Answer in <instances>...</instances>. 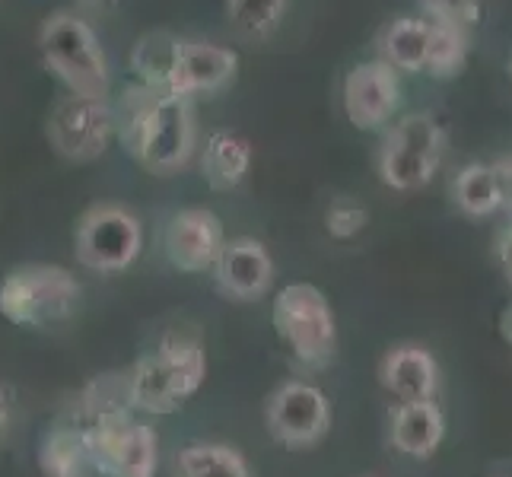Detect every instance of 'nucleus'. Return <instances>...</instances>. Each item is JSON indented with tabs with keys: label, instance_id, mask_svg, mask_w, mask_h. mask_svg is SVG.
Instances as JSON below:
<instances>
[{
	"label": "nucleus",
	"instance_id": "25",
	"mask_svg": "<svg viewBox=\"0 0 512 477\" xmlns=\"http://www.w3.org/2000/svg\"><path fill=\"white\" fill-rule=\"evenodd\" d=\"M369 223V210L360 201H350V198H338L331 201L325 210V229L331 239H353L360 236Z\"/></svg>",
	"mask_w": 512,
	"mask_h": 477
},
{
	"label": "nucleus",
	"instance_id": "5",
	"mask_svg": "<svg viewBox=\"0 0 512 477\" xmlns=\"http://www.w3.org/2000/svg\"><path fill=\"white\" fill-rule=\"evenodd\" d=\"M80 284L61 264H23L0 284V315L20 328H42L74 312Z\"/></svg>",
	"mask_w": 512,
	"mask_h": 477
},
{
	"label": "nucleus",
	"instance_id": "18",
	"mask_svg": "<svg viewBox=\"0 0 512 477\" xmlns=\"http://www.w3.org/2000/svg\"><path fill=\"white\" fill-rule=\"evenodd\" d=\"M430 48V20L398 16L379 32V61H385L398 74H420L427 70Z\"/></svg>",
	"mask_w": 512,
	"mask_h": 477
},
{
	"label": "nucleus",
	"instance_id": "10",
	"mask_svg": "<svg viewBox=\"0 0 512 477\" xmlns=\"http://www.w3.org/2000/svg\"><path fill=\"white\" fill-rule=\"evenodd\" d=\"M236 70H239V55L233 48L175 35L166 96L194 99V96L220 93L223 86L236 80Z\"/></svg>",
	"mask_w": 512,
	"mask_h": 477
},
{
	"label": "nucleus",
	"instance_id": "15",
	"mask_svg": "<svg viewBox=\"0 0 512 477\" xmlns=\"http://www.w3.org/2000/svg\"><path fill=\"white\" fill-rule=\"evenodd\" d=\"M446 436V417L436 401H404L388 420V443L408 458H430Z\"/></svg>",
	"mask_w": 512,
	"mask_h": 477
},
{
	"label": "nucleus",
	"instance_id": "27",
	"mask_svg": "<svg viewBox=\"0 0 512 477\" xmlns=\"http://www.w3.org/2000/svg\"><path fill=\"white\" fill-rule=\"evenodd\" d=\"M497 258H500L506 284L512 287V226H506L503 233H500V239H497Z\"/></svg>",
	"mask_w": 512,
	"mask_h": 477
},
{
	"label": "nucleus",
	"instance_id": "29",
	"mask_svg": "<svg viewBox=\"0 0 512 477\" xmlns=\"http://www.w3.org/2000/svg\"><path fill=\"white\" fill-rule=\"evenodd\" d=\"M500 334H503V338L512 344V306H509V309H503V315H500Z\"/></svg>",
	"mask_w": 512,
	"mask_h": 477
},
{
	"label": "nucleus",
	"instance_id": "1",
	"mask_svg": "<svg viewBox=\"0 0 512 477\" xmlns=\"http://www.w3.org/2000/svg\"><path fill=\"white\" fill-rule=\"evenodd\" d=\"M112 112L115 137L147 172L172 175L188 166L198 147V121H194L191 99L166 96L144 83H134L121 90L118 102H112Z\"/></svg>",
	"mask_w": 512,
	"mask_h": 477
},
{
	"label": "nucleus",
	"instance_id": "3",
	"mask_svg": "<svg viewBox=\"0 0 512 477\" xmlns=\"http://www.w3.org/2000/svg\"><path fill=\"white\" fill-rule=\"evenodd\" d=\"M271 322L303 369H325L338 353V322L328 296L315 284H287L274 296Z\"/></svg>",
	"mask_w": 512,
	"mask_h": 477
},
{
	"label": "nucleus",
	"instance_id": "21",
	"mask_svg": "<svg viewBox=\"0 0 512 477\" xmlns=\"http://www.w3.org/2000/svg\"><path fill=\"white\" fill-rule=\"evenodd\" d=\"M39 468L45 477H83L90 468L83 427L77 423H55L39 446Z\"/></svg>",
	"mask_w": 512,
	"mask_h": 477
},
{
	"label": "nucleus",
	"instance_id": "23",
	"mask_svg": "<svg viewBox=\"0 0 512 477\" xmlns=\"http://www.w3.org/2000/svg\"><path fill=\"white\" fill-rule=\"evenodd\" d=\"M172 32H147L131 51V67L137 74V83L150 86L156 93H166V77L172 64Z\"/></svg>",
	"mask_w": 512,
	"mask_h": 477
},
{
	"label": "nucleus",
	"instance_id": "12",
	"mask_svg": "<svg viewBox=\"0 0 512 477\" xmlns=\"http://www.w3.org/2000/svg\"><path fill=\"white\" fill-rule=\"evenodd\" d=\"M398 102H401L398 70H392L379 58L357 64L344 77V112L353 128L376 131L388 125Z\"/></svg>",
	"mask_w": 512,
	"mask_h": 477
},
{
	"label": "nucleus",
	"instance_id": "8",
	"mask_svg": "<svg viewBox=\"0 0 512 477\" xmlns=\"http://www.w3.org/2000/svg\"><path fill=\"white\" fill-rule=\"evenodd\" d=\"M264 423L274 443L287 449L319 446L331 430V404L328 395L312 382H284L268 395Z\"/></svg>",
	"mask_w": 512,
	"mask_h": 477
},
{
	"label": "nucleus",
	"instance_id": "2",
	"mask_svg": "<svg viewBox=\"0 0 512 477\" xmlns=\"http://www.w3.org/2000/svg\"><path fill=\"white\" fill-rule=\"evenodd\" d=\"M39 48L45 67L67 86L70 96L109 99V58H105L90 23L80 20L77 13H51L39 29Z\"/></svg>",
	"mask_w": 512,
	"mask_h": 477
},
{
	"label": "nucleus",
	"instance_id": "30",
	"mask_svg": "<svg viewBox=\"0 0 512 477\" xmlns=\"http://www.w3.org/2000/svg\"><path fill=\"white\" fill-rule=\"evenodd\" d=\"M90 4H96V7H112L115 0H90Z\"/></svg>",
	"mask_w": 512,
	"mask_h": 477
},
{
	"label": "nucleus",
	"instance_id": "28",
	"mask_svg": "<svg viewBox=\"0 0 512 477\" xmlns=\"http://www.w3.org/2000/svg\"><path fill=\"white\" fill-rule=\"evenodd\" d=\"M10 423H13V395L10 388L0 385V439L10 433Z\"/></svg>",
	"mask_w": 512,
	"mask_h": 477
},
{
	"label": "nucleus",
	"instance_id": "6",
	"mask_svg": "<svg viewBox=\"0 0 512 477\" xmlns=\"http://www.w3.org/2000/svg\"><path fill=\"white\" fill-rule=\"evenodd\" d=\"M446 150V134L427 112H411L388 128L379 150V179L392 191H420L433 182Z\"/></svg>",
	"mask_w": 512,
	"mask_h": 477
},
{
	"label": "nucleus",
	"instance_id": "17",
	"mask_svg": "<svg viewBox=\"0 0 512 477\" xmlns=\"http://www.w3.org/2000/svg\"><path fill=\"white\" fill-rule=\"evenodd\" d=\"M452 198L468 217H490L509 201V172L500 166L471 163L455 175Z\"/></svg>",
	"mask_w": 512,
	"mask_h": 477
},
{
	"label": "nucleus",
	"instance_id": "31",
	"mask_svg": "<svg viewBox=\"0 0 512 477\" xmlns=\"http://www.w3.org/2000/svg\"><path fill=\"white\" fill-rule=\"evenodd\" d=\"M509 77H512V58H509Z\"/></svg>",
	"mask_w": 512,
	"mask_h": 477
},
{
	"label": "nucleus",
	"instance_id": "13",
	"mask_svg": "<svg viewBox=\"0 0 512 477\" xmlns=\"http://www.w3.org/2000/svg\"><path fill=\"white\" fill-rule=\"evenodd\" d=\"M217 290L236 303H258L274 287V258L264 242L252 236L226 239L214 268Z\"/></svg>",
	"mask_w": 512,
	"mask_h": 477
},
{
	"label": "nucleus",
	"instance_id": "14",
	"mask_svg": "<svg viewBox=\"0 0 512 477\" xmlns=\"http://www.w3.org/2000/svg\"><path fill=\"white\" fill-rule=\"evenodd\" d=\"M379 382L392 392L398 404L404 401H436L439 392V363L420 344L392 347L379 363Z\"/></svg>",
	"mask_w": 512,
	"mask_h": 477
},
{
	"label": "nucleus",
	"instance_id": "32",
	"mask_svg": "<svg viewBox=\"0 0 512 477\" xmlns=\"http://www.w3.org/2000/svg\"><path fill=\"white\" fill-rule=\"evenodd\" d=\"M497 477H512V474H497Z\"/></svg>",
	"mask_w": 512,
	"mask_h": 477
},
{
	"label": "nucleus",
	"instance_id": "16",
	"mask_svg": "<svg viewBox=\"0 0 512 477\" xmlns=\"http://www.w3.org/2000/svg\"><path fill=\"white\" fill-rule=\"evenodd\" d=\"M252 144L239 131L220 128L207 134L201 150V175L214 191H233L252 169Z\"/></svg>",
	"mask_w": 512,
	"mask_h": 477
},
{
	"label": "nucleus",
	"instance_id": "11",
	"mask_svg": "<svg viewBox=\"0 0 512 477\" xmlns=\"http://www.w3.org/2000/svg\"><path fill=\"white\" fill-rule=\"evenodd\" d=\"M223 245H226L223 220L207 207L179 210L163 233V249L169 264L185 274H201L214 268Z\"/></svg>",
	"mask_w": 512,
	"mask_h": 477
},
{
	"label": "nucleus",
	"instance_id": "24",
	"mask_svg": "<svg viewBox=\"0 0 512 477\" xmlns=\"http://www.w3.org/2000/svg\"><path fill=\"white\" fill-rule=\"evenodd\" d=\"M290 0H226V16L245 39H271Z\"/></svg>",
	"mask_w": 512,
	"mask_h": 477
},
{
	"label": "nucleus",
	"instance_id": "22",
	"mask_svg": "<svg viewBox=\"0 0 512 477\" xmlns=\"http://www.w3.org/2000/svg\"><path fill=\"white\" fill-rule=\"evenodd\" d=\"M468 61V29L452 23H430L427 70L436 80H449L462 74Z\"/></svg>",
	"mask_w": 512,
	"mask_h": 477
},
{
	"label": "nucleus",
	"instance_id": "26",
	"mask_svg": "<svg viewBox=\"0 0 512 477\" xmlns=\"http://www.w3.org/2000/svg\"><path fill=\"white\" fill-rule=\"evenodd\" d=\"M420 7L433 16V23H452V26H471L481 16V0H420Z\"/></svg>",
	"mask_w": 512,
	"mask_h": 477
},
{
	"label": "nucleus",
	"instance_id": "7",
	"mask_svg": "<svg viewBox=\"0 0 512 477\" xmlns=\"http://www.w3.org/2000/svg\"><path fill=\"white\" fill-rule=\"evenodd\" d=\"M77 261L86 271L118 274L131 268L144 249V226L137 214L118 204H96L77 223L74 233Z\"/></svg>",
	"mask_w": 512,
	"mask_h": 477
},
{
	"label": "nucleus",
	"instance_id": "9",
	"mask_svg": "<svg viewBox=\"0 0 512 477\" xmlns=\"http://www.w3.org/2000/svg\"><path fill=\"white\" fill-rule=\"evenodd\" d=\"M115 137V112L109 99L67 96L48 118V140L70 163H93Z\"/></svg>",
	"mask_w": 512,
	"mask_h": 477
},
{
	"label": "nucleus",
	"instance_id": "20",
	"mask_svg": "<svg viewBox=\"0 0 512 477\" xmlns=\"http://www.w3.org/2000/svg\"><path fill=\"white\" fill-rule=\"evenodd\" d=\"M172 477H252V465L236 446L188 443L172 458Z\"/></svg>",
	"mask_w": 512,
	"mask_h": 477
},
{
	"label": "nucleus",
	"instance_id": "4",
	"mask_svg": "<svg viewBox=\"0 0 512 477\" xmlns=\"http://www.w3.org/2000/svg\"><path fill=\"white\" fill-rule=\"evenodd\" d=\"M90 468L102 477H153L160 468V436L128 408L102 411L83 423Z\"/></svg>",
	"mask_w": 512,
	"mask_h": 477
},
{
	"label": "nucleus",
	"instance_id": "19",
	"mask_svg": "<svg viewBox=\"0 0 512 477\" xmlns=\"http://www.w3.org/2000/svg\"><path fill=\"white\" fill-rule=\"evenodd\" d=\"M153 353L163 363L175 395L182 401L201 392V385L207 379V353L198 338H191V334H166Z\"/></svg>",
	"mask_w": 512,
	"mask_h": 477
}]
</instances>
